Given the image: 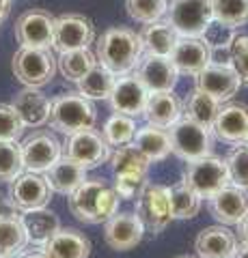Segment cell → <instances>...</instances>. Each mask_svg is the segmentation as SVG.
I'll return each mask as SVG.
<instances>
[{"label": "cell", "mask_w": 248, "mask_h": 258, "mask_svg": "<svg viewBox=\"0 0 248 258\" xmlns=\"http://www.w3.org/2000/svg\"><path fill=\"white\" fill-rule=\"evenodd\" d=\"M11 67L24 86L41 88L50 84L57 74V58L50 54V47H20Z\"/></svg>", "instance_id": "4"}, {"label": "cell", "mask_w": 248, "mask_h": 258, "mask_svg": "<svg viewBox=\"0 0 248 258\" xmlns=\"http://www.w3.org/2000/svg\"><path fill=\"white\" fill-rule=\"evenodd\" d=\"M235 226H237V235H235V237L239 239V243H246V245H248V213H246Z\"/></svg>", "instance_id": "44"}, {"label": "cell", "mask_w": 248, "mask_h": 258, "mask_svg": "<svg viewBox=\"0 0 248 258\" xmlns=\"http://www.w3.org/2000/svg\"><path fill=\"white\" fill-rule=\"evenodd\" d=\"M142 235H145V226H142L140 217L127 211L115 213L104 228V239L115 252H127V249L136 247L142 241Z\"/></svg>", "instance_id": "18"}, {"label": "cell", "mask_w": 248, "mask_h": 258, "mask_svg": "<svg viewBox=\"0 0 248 258\" xmlns=\"http://www.w3.org/2000/svg\"><path fill=\"white\" fill-rule=\"evenodd\" d=\"M136 78L147 88V93H166L177 86L179 71L169 56L145 54L136 64Z\"/></svg>", "instance_id": "13"}, {"label": "cell", "mask_w": 248, "mask_h": 258, "mask_svg": "<svg viewBox=\"0 0 248 258\" xmlns=\"http://www.w3.org/2000/svg\"><path fill=\"white\" fill-rule=\"evenodd\" d=\"M169 200H171V211H173V220H190L201 211V196L190 189L186 183H177L169 187Z\"/></svg>", "instance_id": "32"}, {"label": "cell", "mask_w": 248, "mask_h": 258, "mask_svg": "<svg viewBox=\"0 0 248 258\" xmlns=\"http://www.w3.org/2000/svg\"><path fill=\"white\" fill-rule=\"evenodd\" d=\"M132 144L149 161H160V159H164L171 153V136H169V129L147 123L145 127L136 129Z\"/></svg>", "instance_id": "26"}, {"label": "cell", "mask_w": 248, "mask_h": 258, "mask_svg": "<svg viewBox=\"0 0 248 258\" xmlns=\"http://www.w3.org/2000/svg\"><path fill=\"white\" fill-rule=\"evenodd\" d=\"M142 41L140 35H136L132 28L113 26L108 28L97 41V62H102L108 71L119 78L136 69V64L142 58Z\"/></svg>", "instance_id": "1"}, {"label": "cell", "mask_w": 248, "mask_h": 258, "mask_svg": "<svg viewBox=\"0 0 248 258\" xmlns=\"http://www.w3.org/2000/svg\"><path fill=\"white\" fill-rule=\"evenodd\" d=\"M24 172L20 144L15 140H0V183H11Z\"/></svg>", "instance_id": "39"}, {"label": "cell", "mask_w": 248, "mask_h": 258, "mask_svg": "<svg viewBox=\"0 0 248 258\" xmlns=\"http://www.w3.org/2000/svg\"><path fill=\"white\" fill-rule=\"evenodd\" d=\"M194 82L199 91L212 95L220 103L229 101L239 91V86H242L235 69L227 62H210L205 69H201L194 76Z\"/></svg>", "instance_id": "14"}, {"label": "cell", "mask_w": 248, "mask_h": 258, "mask_svg": "<svg viewBox=\"0 0 248 258\" xmlns=\"http://www.w3.org/2000/svg\"><path fill=\"white\" fill-rule=\"evenodd\" d=\"M136 129L138 127H136V120L132 116L115 112V114L106 120V125H104L102 136L110 147H123V144H130L134 140Z\"/></svg>", "instance_id": "36"}, {"label": "cell", "mask_w": 248, "mask_h": 258, "mask_svg": "<svg viewBox=\"0 0 248 258\" xmlns=\"http://www.w3.org/2000/svg\"><path fill=\"white\" fill-rule=\"evenodd\" d=\"M26 245H28V237L20 215L0 217V258L20 256Z\"/></svg>", "instance_id": "30"}, {"label": "cell", "mask_w": 248, "mask_h": 258, "mask_svg": "<svg viewBox=\"0 0 248 258\" xmlns=\"http://www.w3.org/2000/svg\"><path fill=\"white\" fill-rule=\"evenodd\" d=\"M117 82V76L108 71L102 62H95L89 69V74L78 80V93L86 99H108L113 93V86Z\"/></svg>", "instance_id": "29"}, {"label": "cell", "mask_w": 248, "mask_h": 258, "mask_svg": "<svg viewBox=\"0 0 248 258\" xmlns=\"http://www.w3.org/2000/svg\"><path fill=\"white\" fill-rule=\"evenodd\" d=\"M54 18L43 9H28L15 22V39L22 47H50Z\"/></svg>", "instance_id": "15"}, {"label": "cell", "mask_w": 248, "mask_h": 258, "mask_svg": "<svg viewBox=\"0 0 248 258\" xmlns=\"http://www.w3.org/2000/svg\"><path fill=\"white\" fill-rule=\"evenodd\" d=\"M20 153L24 170L43 174L47 168L63 157V144L54 134L45 132V129H37L20 142Z\"/></svg>", "instance_id": "7"}, {"label": "cell", "mask_w": 248, "mask_h": 258, "mask_svg": "<svg viewBox=\"0 0 248 258\" xmlns=\"http://www.w3.org/2000/svg\"><path fill=\"white\" fill-rule=\"evenodd\" d=\"M125 9L134 22L151 24L166 15L169 0H125Z\"/></svg>", "instance_id": "38"}, {"label": "cell", "mask_w": 248, "mask_h": 258, "mask_svg": "<svg viewBox=\"0 0 248 258\" xmlns=\"http://www.w3.org/2000/svg\"><path fill=\"white\" fill-rule=\"evenodd\" d=\"M136 215L140 217L145 230H151L154 235L162 232L173 222L169 187L147 183L138 194V198H136Z\"/></svg>", "instance_id": "10"}, {"label": "cell", "mask_w": 248, "mask_h": 258, "mask_svg": "<svg viewBox=\"0 0 248 258\" xmlns=\"http://www.w3.org/2000/svg\"><path fill=\"white\" fill-rule=\"evenodd\" d=\"M166 15L179 37H201L214 20L210 0H171Z\"/></svg>", "instance_id": "9"}, {"label": "cell", "mask_w": 248, "mask_h": 258, "mask_svg": "<svg viewBox=\"0 0 248 258\" xmlns=\"http://www.w3.org/2000/svg\"><path fill=\"white\" fill-rule=\"evenodd\" d=\"M183 183L190 189H194L199 196L210 200L216 191H220L225 185H229V170L227 161L220 157H214L212 153L201 159L186 161V170H183Z\"/></svg>", "instance_id": "5"}, {"label": "cell", "mask_w": 248, "mask_h": 258, "mask_svg": "<svg viewBox=\"0 0 248 258\" xmlns=\"http://www.w3.org/2000/svg\"><path fill=\"white\" fill-rule=\"evenodd\" d=\"M11 106L15 108V112L20 114L24 127H41L47 123V116H50V108L52 101L47 99L43 93H39L37 88H24L15 95V99Z\"/></svg>", "instance_id": "23"}, {"label": "cell", "mask_w": 248, "mask_h": 258, "mask_svg": "<svg viewBox=\"0 0 248 258\" xmlns=\"http://www.w3.org/2000/svg\"><path fill=\"white\" fill-rule=\"evenodd\" d=\"M210 5L216 22L229 28H239L248 24V0H210Z\"/></svg>", "instance_id": "35"}, {"label": "cell", "mask_w": 248, "mask_h": 258, "mask_svg": "<svg viewBox=\"0 0 248 258\" xmlns=\"http://www.w3.org/2000/svg\"><path fill=\"white\" fill-rule=\"evenodd\" d=\"M63 157L74 159L82 168H95L106 164L110 159V144L104 140L97 129H80L76 134H69L63 144Z\"/></svg>", "instance_id": "8"}, {"label": "cell", "mask_w": 248, "mask_h": 258, "mask_svg": "<svg viewBox=\"0 0 248 258\" xmlns=\"http://www.w3.org/2000/svg\"><path fill=\"white\" fill-rule=\"evenodd\" d=\"M169 58L179 76H196L212 62V47L205 43L203 37H179Z\"/></svg>", "instance_id": "17"}, {"label": "cell", "mask_w": 248, "mask_h": 258, "mask_svg": "<svg viewBox=\"0 0 248 258\" xmlns=\"http://www.w3.org/2000/svg\"><path fill=\"white\" fill-rule=\"evenodd\" d=\"M177 30H175L169 22H151L147 24L140 32V41H142V52L154 54V56H171L175 43H177Z\"/></svg>", "instance_id": "27"}, {"label": "cell", "mask_w": 248, "mask_h": 258, "mask_svg": "<svg viewBox=\"0 0 248 258\" xmlns=\"http://www.w3.org/2000/svg\"><path fill=\"white\" fill-rule=\"evenodd\" d=\"M147 88L142 86V82L138 78L125 74L119 76L117 82L113 86V93H110V106L119 114H127L132 118H138L145 114V106H147Z\"/></svg>", "instance_id": "16"}, {"label": "cell", "mask_w": 248, "mask_h": 258, "mask_svg": "<svg viewBox=\"0 0 248 258\" xmlns=\"http://www.w3.org/2000/svg\"><path fill=\"white\" fill-rule=\"evenodd\" d=\"M212 132L222 142H231V144L246 142L248 140V108L242 106V103L220 106L212 125Z\"/></svg>", "instance_id": "21"}, {"label": "cell", "mask_w": 248, "mask_h": 258, "mask_svg": "<svg viewBox=\"0 0 248 258\" xmlns=\"http://www.w3.org/2000/svg\"><path fill=\"white\" fill-rule=\"evenodd\" d=\"M97 120V110L80 93H65L52 101L47 123L59 134H76L80 129H91Z\"/></svg>", "instance_id": "3"}, {"label": "cell", "mask_w": 248, "mask_h": 258, "mask_svg": "<svg viewBox=\"0 0 248 258\" xmlns=\"http://www.w3.org/2000/svg\"><path fill=\"white\" fill-rule=\"evenodd\" d=\"M20 220L24 224V230H26L28 243H35V245H43L61 228L59 215L54 211H47L45 207L33 209V211H24Z\"/></svg>", "instance_id": "28"}, {"label": "cell", "mask_w": 248, "mask_h": 258, "mask_svg": "<svg viewBox=\"0 0 248 258\" xmlns=\"http://www.w3.org/2000/svg\"><path fill=\"white\" fill-rule=\"evenodd\" d=\"M147 185V174H115V191L119 198L134 200Z\"/></svg>", "instance_id": "43"}, {"label": "cell", "mask_w": 248, "mask_h": 258, "mask_svg": "<svg viewBox=\"0 0 248 258\" xmlns=\"http://www.w3.org/2000/svg\"><path fill=\"white\" fill-rule=\"evenodd\" d=\"M194 249L199 258H233L237 249V237L225 224L207 226L199 232Z\"/></svg>", "instance_id": "20"}, {"label": "cell", "mask_w": 248, "mask_h": 258, "mask_svg": "<svg viewBox=\"0 0 248 258\" xmlns=\"http://www.w3.org/2000/svg\"><path fill=\"white\" fill-rule=\"evenodd\" d=\"M41 252L47 258H89L91 243L76 228H59L41 245Z\"/></svg>", "instance_id": "22"}, {"label": "cell", "mask_w": 248, "mask_h": 258, "mask_svg": "<svg viewBox=\"0 0 248 258\" xmlns=\"http://www.w3.org/2000/svg\"><path fill=\"white\" fill-rule=\"evenodd\" d=\"M20 114L9 103H0V140H18L24 132Z\"/></svg>", "instance_id": "41"}, {"label": "cell", "mask_w": 248, "mask_h": 258, "mask_svg": "<svg viewBox=\"0 0 248 258\" xmlns=\"http://www.w3.org/2000/svg\"><path fill=\"white\" fill-rule=\"evenodd\" d=\"M210 211L218 224L233 226L248 213V189L229 183L210 198Z\"/></svg>", "instance_id": "19"}, {"label": "cell", "mask_w": 248, "mask_h": 258, "mask_svg": "<svg viewBox=\"0 0 248 258\" xmlns=\"http://www.w3.org/2000/svg\"><path fill=\"white\" fill-rule=\"evenodd\" d=\"M220 106L222 103L218 99H214L212 95H207L203 91H199V88H194V91L188 95L186 103H183V116H188V118L194 120V123L205 125V127L212 129Z\"/></svg>", "instance_id": "31"}, {"label": "cell", "mask_w": 248, "mask_h": 258, "mask_svg": "<svg viewBox=\"0 0 248 258\" xmlns=\"http://www.w3.org/2000/svg\"><path fill=\"white\" fill-rule=\"evenodd\" d=\"M15 258H47L43 252H30V254H20V256H15Z\"/></svg>", "instance_id": "47"}, {"label": "cell", "mask_w": 248, "mask_h": 258, "mask_svg": "<svg viewBox=\"0 0 248 258\" xmlns=\"http://www.w3.org/2000/svg\"><path fill=\"white\" fill-rule=\"evenodd\" d=\"M9 11H11V0H0V24L7 20Z\"/></svg>", "instance_id": "45"}, {"label": "cell", "mask_w": 248, "mask_h": 258, "mask_svg": "<svg viewBox=\"0 0 248 258\" xmlns=\"http://www.w3.org/2000/svg\"><path fill=\"white\" fill-rule=\"evenodd\" d=\"M235 35H237L235 28H229V26H225V24L212 20L210 26L203 30L201 37L205 39V43L212 47V52H216V50H229V43L233 41Z\"/></svg>", "instance_id": "42"}, {"label": "cell", "mask_w": 248, "mask_h": 258, "mask_svg": "<svg viewBox=\"0 0 248 258\" xmlns=\"http://www.w3.org/2000/svg\"><path fill=\"white\" fill-rule=\"evenodd\" d=\"M233 258H248V245H246V243H242V245H239V247L235 249Z\"/></svg>", "instance_id": "46"}, {"label": "cell", "mask_w": 248, "mask_h": 258, "mask_svg": "<svg viewBox=\"0 0 248 258\" xmlns=\"http://www.w3.org/2000/svg\"><path fill=\"white\" fill-rule=\"evenodd\" d=\"M246 142H248V140H246Z\"/></svg>", "instance_id": "49"}, {"label": "cell", "mask_w": 248, "mask_h": 258, "mask_svg": "<svg viewBox=\"0 0 248 258\" xmlns=\"http://www.w3.org/2000/svg\"><path fill=\"white\" fill-rule=\"evenodd\" d=\"M147 123L158 125V127H166L169 129L173 123L183 116V103L173 91L166 93H149L147 97V106H145V114Z\"/></svg>", "instance_id": "24"}, {"label": "cell", "mask_w": 248, "mask_h": 258, "mask_svg": "<svg viewBox=\"0 0 248 258\" xmlns=\"http://www.w3.org/2000/svg\"><path fill=\"white\" fill-rule=\"evenodd\" d=\"M43 179H45L47 185H50L52 191L67 194L69 196L80 183L86 181V168L76 164V161L69 159V157H61L57 164L50 166L43 172Z\"/></svg>", "instance_id": "25"}, {"label": "cell", "mask_w": 248, "mask_h": 258, "mask_svg": "<svg viewBox=\"0 0 248 258\" xmlns=\"http://www.w3.org/2000/svg\"><path fill=\"white\" fill-rule=\"evenodd\" d=\"M50 185L39 172H26L18 174L9 183V203L18 211H33L41 209L50 203Z\"/></svg>", "instance_id": "12"}, {"label": "cell", "mask_w": 248, "mask_h": 258, "mask_svg": "<svg viewBox=\"0 0 248 258\" xmlns=\"http://www.w3.org/2000/svg\"><path fill=\"white\" fill-rule=\"evenodd\" d=\"M179 258H190V256H179Z\"/></svg>", "instance_id": "48"}, {"label": "cell", "mask_w": 248, "mask_h": 258, "mask_svg": "<svg viewBox=\"0 0 248 258\" xmlns=\"http://www.w3.org/2000/svg\"><path fill=\"white\" fill-rule=\"evenodd\" d=\"M171 151L183 161H194L212 153V129L181 116L169 127Z\"/></svg>", "instance_id": "6"}, {"label": "cell", "mask_w": 248, "mask_h": 258, "mask_svg": "<svg viewBox=\"0 0 248 258\" xmlns=\"http://www.w3.org/2000/svg\"><path fill=\"white\" fill-rule=\"evenodd\" d=\"M229 181L237 187L248 189V142H235L225 157Z\"/></svg>", "instance_id": "37"}, {"label": "cell", "mask_w": 248, "mask_h": 258, "mask_svg": "<svg viewBox=\"0 0 248 258\" xmlns=\"http://www.w3.org/2000/svg\"><path fill=\"white\" fill-rule=\"evenodd\" d=\"M119 200V194L108 183L86 179L69 194V211L84 224H102L117 213Z\"/></svg>", "instance_id": "2"}, {"label": "cell", "mask_w": 248, "mask_h": 258, "mask_svg": "<svg viewBox=\"0 0 248 258\" xmlns=\"http://www.w3.org/2000/svg\"><path fill=\"white\" fill-rule=\"evenodd\" d=\"M115 174H147L151 161L134 147V144H123L110 155Z\"/></svg>", "instance_id": "34"}, {"label": "cell", "mask_w": 248, "mask_h": 258, "mask_svg": "<svg viewBox=\"0 0 248 258\" xmlns=\"http://www.w3.org/2000/svg\"><path fill=\"white\" fill-rule=\"evenodd\" d=\"M97 62L95 56L89 47H80V50H71V52H63L59 56V71L71 82H78L80 78H84V74H89V69Z\"/></svg>", "instance_id": "33"}, {"label": "cell", "mask_w": 248, "mask_h": 258, "mask_svg": "<svg viewBox=\"0 0 248 258\" xmlns=\"http://www.w3.org/2000/svg\"><path fill=\"white\" fill-rule=\"evenodd\" d=\"M229 56H231V67L239 76V82L248 86V35L233 37V41L229 43Z\"/></svg>", "instance_id": "40"}, {"label": "cell", "mask_w": 248, "mask_h": 258, "mask_svg": "<svg viewBox=\"0 0 248 258\" xmlns=\"http://www.w3.org/2000/svg\"><path fill=\"white\" fill-rule=\"evenodd\" d=\"M95 39V26L89 18L80 13H65L54 18V35L52 47L59 54L89 47Z\"/></svg>", "instance_id": "11"}]
</instances>
